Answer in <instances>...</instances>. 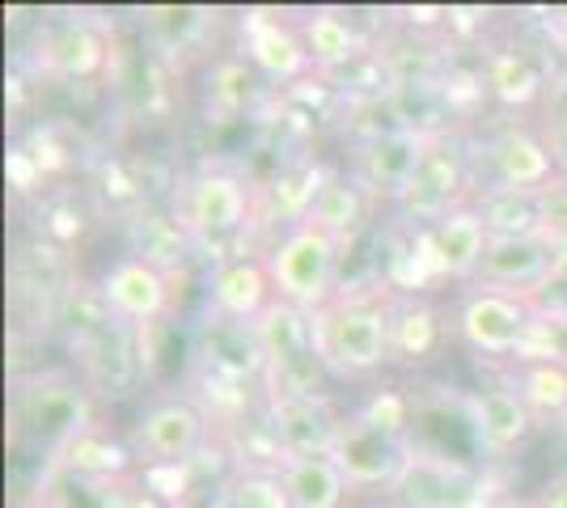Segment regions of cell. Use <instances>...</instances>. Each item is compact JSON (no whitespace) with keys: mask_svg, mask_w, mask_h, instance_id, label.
Segmentation results:
<instances>
[{"mask_svg":"<svg viewBox=\"0 0 567 508\" xmlns=\"http://www.w3.org/2000/svg\"><path fill=\"white\" fill-rule=\"evenodd\" d=\"M390 310H394V289L385 284V276L373 284L339 289L322 310H313V343L331 377L364 382L378 377L385 364H394Z\"/></svg>","mask_w":567,"mask_h":508,"instance_id":"obj_1","label":"cell"},{"mask_svg":"<svg viewBox=\"0 0 567 508\" xmlns=\"http://www.w3.org/2000/svg\"><path fill=\"white\" fill-rule=\"evenodd\" d=\"M94 428V394L81 377L48 369L13 377L9 390V445L18 458H43L51 470L81 433Z\"/></svg>","mask_w":567,"mask_h":508,"instance_id":"obj_2","label":"cell"},{"mask_svg":"<svg viewBox=\"0 0 567 508\" xmlns=\"http://www.w3.org/2000/svg\"><path fill=\"white\" fill-rule=\"evenodd\" d=\"M492 234L478 217V208H453L436 225L411 229V242L385 267V284L394 292H427L436 284H474Z\"/></svg>","mask_w":567,"mask_h":508,"instance_id":"obj_3","label":"cell"},{"mask_svg":"<svg viewBox=\"0 0 567 508\" xmlns=\"http://www.w3.org/2000/svg\"><path fill=\"white\" fill-rule=\"evenodd\" d=\"M471 153V187L474 195L487 191H546L564 166L543 132L525 123H499L483 136L466 141Z\"/></svg>","mask_w":567,"mask_h":508,"instance_id":"obj_4","label":"cell"},{"mask_svg":"<svg viewBox=\"0 0 567 508\" xmlns=\"http://www.w3.org/2000/svg\"><path fill=\"white\" fill-rule=\"evenodd\" d=\"M466 204H474L466 141L453 127H427L415 174L399 199L402 220L411 229H424V225H436L441 217H450L453 208H466Z\"/></svg>","mask_w":567,"mask_h":508,"instance_id":"obj_5","label":"cell"},{"mask_svg":"<svg viewBox=\"0 0 567 508\" xmlns=\"http://www.w3.org/2000/svg\"><path fill=\"white\" fill-rule=\"evenodd\" d=\"M262 259L271 267L276 297L301 305L309 314L322 310L334 292L343 289V284H339L343 246H339V238H331L327 229H318L313 220H301V225L284 229L280 242L271 246Z\"/></svg>","mask_w":567,"mask_h":508,"instance_id":"obj_6","label":"cell"},{"mask_svg":"<svg viewBox=\"0 0 567 508\" xmlns=\"http://www.w3.org/2000/svg\"><path fill=\"white\" fill-rule=\"evenodd\" d=\"M178 225L187 229L190 242L220 246L237 238L246 225L259 220V191L237 169L204 166L190 174L178 191Z\"/></svg>","mask_w":567,"mask_h":508,"instance_id":"obj_7","label":"cell"},{"mask_svg":"<svg viewBox=\"0 0 567 508\" xmlns=\"http://www.w3.org/2000/svg\"><path fill=\"white\" fill-rule=\"evenodd\" d=\"M76 377L102 403H123L132 398L141 382L148 377L144 364V335L141 326L123 322V318H106L102 326L76 335Z\"/></svg>","mask_w":567,"mask_h":508,"instance_id":"obj_8","label":"cell"},{"mask_svg":"<svg viewBox=\"0 0 567 508\" xmlns=\"http://www.w3.org/2000/svg\"><path fill=\"white\" fill-rule=\"evenodd\" d=\"M534 310H538V297L471 284L453 310V331L483 361H517L520 343L534 326Z\"/></svg>","mask_w":567,"mask_h":508,"instance_id":"obj_9","label":"cell"},{"mask_svg":"<svg viewBox=\"0 0 567 508\" xmlns=\"http://www.w3.org/2000/svg\"><path fill=\"white\" fill-rule=\"evenodd\" d=\"M208 440V412L195 398H157L132 424V449L144 466H190Z\"/></svg>","mask_w":567,"mask_h":508,"instance_id":"obj_10","label":"cell"},{"mask_svg":"<svg viewBox=\"0 0 567 508\" xmlns=\"http://www.w3.org/2000/svg\"><path fill=\"white\" fill-rule=\"evenodd\" d=\"M424 132L415 123H390V127H373L360 145H355L352 174L355 187L369 195L373 204H394L399 208L402 191L415 174L420 148H424Z\"/></svg>","mask_w":567,"mask_h":508,"instance_id":"obj_11","label":"cell"},{"mask_svg":"<svg viewBox=\"0 0 567 508\" xmlns=\"http://www.w3.org/2000/svg\"><path fill=\"white\" fill-rule=\"evenodd\" d=\"M334 466L343 470V479L352 491H373V487H390L402 479L406 470V458H411V436H390L373 428L369 419L360 415H348L343 433H339V445H334Z\"/></svg>","mask_w":567,"mask_h":508,"instance_id":"obj_12","label":"cell"},{"mask_svg":"<svg viewBox=\"0 0 567 508\" xmlns=\"http://www.w3.org/2000/svg\"><path fill=\"white\" fill-rule=\"evenodd\" d=\"M394 508H474L478 479L462 458L436 454L411 440V458L402 479L390 487Z\"/></svg>","mask_w":567,"mask_h":508,"instance_id":"obj_13","label":"cell"},{"mask_svg":"<svg viewBox=\"0 0 567 508\" xmlns=\"http://www.w3.org/2000/svg\"><path fill=\"white\" fill-rule=\"evenodd\" d=\"M241 55L255 64V73L271 85H301L313 73L301 25L284 22V13L271 9H246L241 13Z\"/></svg>","mask_w":567,"mask_h":508,"instance_id":"obj_14","label":"cell"},{"mask_svg":"<svg viewBox=\"0 0 567 508\" xmlns=\"http://www.w3.org/2000/svg\"><path fill=\"white\" fill-rule=\"evenodd\" d=\"M457 335L445 310L427 292H394L390 310V356L399 369H427L445 356L450 339Z\"/></svg>","mask_w":567,"mask_h":508,"instance_id":"obj_15","label":"cell"},{"mask_svg":"<svg viewBox=\"0 0 567 508\" xmlns=\"http://www.w3.org/2000/svg\"><path fill=\"white\" fill-rule=\"evenodd\" d=\"M97 292H102V305L111 310V318H123L132 326H153L169 314V276L136 255H123L106 267L97 280Z\"/></svg>","mask_w":567,"mask_h":508,"instance_id":"obj_16","label":"cell"},{"mask_svg":"<svg viewBox=\"0 0 567 508\" xmlns=\"http://www.w3.org/2000/svg\"><path fill=\"white\" fill-rule=\"evenodd\" d=\"M276 305V280L271 267L259 255H229L208 280V310L213 318L255 326Z\"/></svg>","mask_w":567,"mask_h":508,"instance_id":"obj_17","label":"cell"},{"mask_svg":"<svg viewBox=\"0 0 567 508\" xmlns=\"http://www.w3.org/2000/svg\"><path fill=\"white\" fill-rule=\"evenodd\" d=\"M271 428L280 436L284 458H331L348 415L331 407V398H267Z\"/></svg>","mask_w":567,"mask_h":508,"instance_id":"obj_18","label":"cell"},{"mask_svg":"<svg viewBox=\"0 0 567 508\" xmlns=\"http://www.w3.org/2000/svg\"><path fill=\"white\" fill-rule=\"evenodd\" d=\"M462 407H466V419H471L474 445L483 454H492V458H504V454L520 449L538 428L534 412L525 407V398L513 386L474 390V394L462 398Z\"/></svg>","mask_w":567,"mask_h":508,"instance_id":"obj_19","label":"cell"},{"mask_svg":"<svg viewBox=\"0 0 567 508\" xmlns=\"http://www.w3.org/2000/svg\"><path fill=\"white\" fill-rule=\"evenodd\" d=\"M550 255L555 250L543 238H492L474 284L517 297H543L550 280Z\"/></svg>","mask_w":567,"mask_h":508,"instance_id":"obj_20","label":"cell"},{"mask_svg":"<svg viewBox=\"0 0 567 508\" xmlns=\"http://www.w3.org/2000/svg\"><path fill=\"white\" fill-rule=\"evenodd\" d=\"M106 60H111V39L94 22L51 25L34 48V64L60 81H90L106 69Z\"/></svg>","mask_w":567,"mask_h":508,"instance_id":"obj_21","label":"cell"},{"mask_svg":"<svg viewBox=\"0 0 567 508\" xmlns=\"http://www.w3.org/2000/svg\"><path fill=\"white\" fill-rule=\"evenodd\" d=\"M69 297L72 289L64 250L55 242H43V238L18 242V255H13V301L18 305H34L43 314H55Z\"/></svg>","mask_w":567,"mask_h":508,"instance_id":"obj_22","label":"cell"},{"mask_svg":"<svg viewBox=\"0 0 567 508\" xmlns=\"http://www.w3.org/2000/svg\"><path fill=\"white\" fill-rule=\"evenodd\" d=\"M478 73H483L487 97L499 102V106H508V111H529V106H534V102H543V94L550 90V85H546L543 60L525 48L483 51Z\"/></svg>","mask_w":567,"mask_h":508,"instance_id":"obj_23","label":"cell"},{"mask_svg":"<svg viewBox=\"0 0 567 508\" xmlns=\"http://www.w3.org/2000/svg\"><path fill=\"white\" fill-rule=\"evenodd\" d=\"M136 466H141V458H136L132 440H118L102 424H94L90 433H81L72 440L51 470H64V475H76V479H94V484H127L136 475Z\"/></svg>","mask_w":567,"mask_h":508,"instance_id":"obj_24","label":"cell"},{"mask_svg":"<svg viewBox=\"0 0 567 508\" xmlns=\"http://www.w3.org/2000/svg\"><path fill=\"white\" fill-rule=\"evenodd\" d=\"M301 34H306L313 73H322V76L348 73L352 64H360V60L369 55L364 34L355 30V22L343 9H313L306 22H301Z\"/></svg>","mask_w":567,"mask_h":508,"instance_id":"obj_25","label":"cell"},{"mask_svg":"<svg viewBox=\"0 0 567 508\" xmlns=\"http://www.w3.org/2000/svg\"><path fill=\"white\" fill-rule=\"evenodd\" d=\"M369 208H373V199L355 187L352 174H339V169H334L331 178H327V187H322L318 199H313V208H309L306 220H313L318 229H327V234L339 238V246L348 250L355 234L364 229Z\"/></svg>","mask_w":567,"mask_h":508,"instance_id":"obj_26","label":"cell"},{"mask_svg":"<svg viewBox=\"0 0 567 508\" xmlns=\"http://www.w3.org/2000/svg\"><path fill=\"white\" fill-rule=\"evenodd\" d=\"M280 479L292 508H343L352 491L334 458H284Z\"/></svg>","mask_w":567,"mask_h":508,"instance_id":"obj_27","label":"cell"},{"mask_svg":"<svg viewBox=\"0 0 567 508\" xmlns=\"http://www.w3.org/2000/svg\"><path fill=\"white\" fill-rule=\"evenodd\" d=\"M208 120L213 123H234L241 120L250 106H255V97H259V73H255V64L246 60V55H220L213 69H208Z\"/></svg>","mask_w":567,"mask_h":508,"instance_id":"obj_28","label":"cell"},{"mask_svg":"<svg viewBox=\"0 0 567 508\" xmlns=\"http://www.w3.org/2000/svg\"><path fill=\"white\" fill-rule=\"evenodd\" d=\"M474 208L492 238H543V191H487Z\"/></svg>","mask_w":567,"mask_h":508,"instance_id":"obj_29","label":"cell"},{"mask_svg":"<svg viewBox=\"0 0 567 508\" xmlns=\"http://www.w3.org/2000/svg\"><path fill=\"white\" fill-rule=\"evenodd\" d=\"M525 398V407L534 412V419H564L567 415V364H520L517 361V377L508 382Z\"/></svg>","mask_w":567,"mask_h":508,"instance_id":"obj_30","label":"cell"},{"mask_svg":"<svg viewBox=\"0 0 567 508\" xmlns=\"http://www.w3.org/2000/svg\"><path fill=\"white\" fill-rule=\"evenodd\" d=\"M132 238H136V259L162 267V271H174V263L187 259V229L178 225V217H162V212H141L136 225H132Z\"/></svg>","mask_w":567,"mask_h":508,"instance_id":"obj_31","label":"cell"},{"mask_svg":"<svg viewBox=\"0 0 567 508\" xmlns=\"http://www.w3.org/2000/svg\"><path fill=\"white\" fill-rule=\"evenodd\" d=\"M220 508H292L280 470L237 466L229 484L220 487Z\"/></svg>","mask_w":567,"mask_h":508,"instance_id":"obj_32","label":"cell"},{"mask_svg":"<svg viewBox=\"0 0 567 508\" xmlns=\"http://www.w3.org/2000/svg\"><path fill=\"white\" fill-rule=\"evenodd\" d=\"M360 419H369L373 428L390 436H411V424H415V398L402 394V390H373L360 407H355Z\"/></svg>","mask_w":567,"mask_h":508,"instance_id":"obj_33","label":"cell"},{"mask_svg":"<svg viewBox=\"0 0 567 508\" xmlns=\"http://www.w3.org/2000/svg\"><path fill=\"white\" fill-rule=\"evenodd\" d=\"M204 18H208L204 9H148V13H144V25H148V34L169 30L166 39H157V48L162 51H183L195 43V34H199Z\"/></svg>","mask_w":567,"mask_h":508,"instance_id":"obj_34","label":"cell"},{"mask_svg":"<svg viewBox=\"0 0 567 508\" xmlns=\"http://www.w3.org/2000/svg\"><path fill=\"white\" fill-rule=\"evenodd\" d=\"M543 242L567 246V174H559L543 191Z\"/></svg>","mask_w":567,"mask_h":508,"instance_id":"obj_35","label":"cell"},{"mask_svg":"<svg viewBox=\"0 0 567 508\" xmlns=\"http://www.w3.org/2000/svg\"><path fill=\"white\" fill-rule=\"evenodd\" d=\"M529 508H567V470L564 475H555V479H546L543 491L534 496V505Z\"/></svg>","mask_w":567,"mask_h":508,"instance_id":"obj_36","label":"cell"},{"mask_svg":"<svg viewBox=\"0 0 567 508\" xmlns=\"http://www.w3.org/2000/svg\"><path fill=\"white\" fill-rule=\"evenodd\" d=\"M567 292V246H555V255H550V280H546V292Z\"/></svg>","mask_w":567,"mask_h":508,"instance_id":"obj_37","label":"cell"},{"mask_svg":"<svg viewBox=\"0 0 567 508\" xmlns=\"http://www.w3.org/2000/svg\"><path fill=\"white\" fill-rule=\"evenodd\" d=\"M22 508H48V505H22Z\"/></svg>","mask_w":567,"mask_h":508,"instance_id":"obj_38","label":"cell"}]
</instances>
